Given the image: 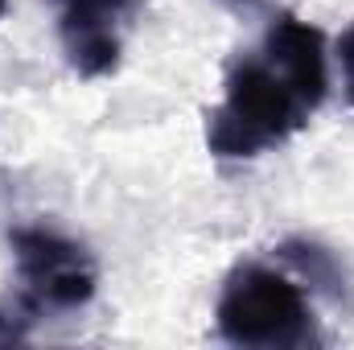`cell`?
<instances>
[{
	"label": "cell",
	"instance_id": "6da1fadb",
	"mask_svg": "<svg viewBox=\"0 0 354 350\" xmlns=\"http://www.w3.org/2000/svg\"><path fill=\"white\" fill-rule=\"evenodd\" d=\"M326 87V33L276 12L260 50L231 62L223 99L206 116V149L218 161H252L284 145L322 107Z\"/></svg>",
	"mask_w": 354,
	"mask_h": 350
},
{
	"label": "cell",
	"instance_id": "7a4b0ae2",
	"mask_svg": "<svg viewBox=\"0 0 354 350\" xmlns=\"http://www.w3.org/2000/svg\"><path fill=\"white\" fill-rule=\"evenodd\" d=\"M214 326L223 342L248 350H292L322 342V326L305 288L288 272L256 260L239 264L223 280Z\"/></svg>",
	"mask_w": 354,
	"mask_h": 350
},
{
	"label": "cell",
	"instance_id": "3957f363",
	"mask_svg": "<svg viewBox=\"0 0 354 350\" xmlns=\"http://www.w3.org/2000/svg\"><path fill=\"white\" fill-rule=\"evenodd\" d=\"M8 243H12L17 280H21L17 301L33 317L83 309L95 297L99 268L87 248L75 243L71 235H62L54 227H12Z\"/></svg>",
	"mask_w": 354,
	"mask_h": 350
},
{
	"label": "cell",
	"instance_id": "277c9868",
	"mask_svg": "<svg viewBox=\"0 0 354 350\" xmlns=\"http://www.w3.org/2000/svg\"><path fill=\"white\" fill-rule=\"evenodd\" d=\"M58 17V42L79 79H107L124 58V29L140 12V0H50Z\"/></svg>",
	"mask_w": 354,
	"mask_h": 350
},
{
	"label": "cell",
	"instance_id": "5b68a950",
	"mask_svg": "<svg viewBox=\"0 0 354 350\" xmlns=\"http://www.w3.org/2000/svg\"><path fill=\"white\" fill-rule=\"evenodd\" d=\"M280 260L288 264L301 280H309L313 288H322L326 297H334V301L351 297V280L342 272V260L330 248H322L313 239H284L280 243Z\"/></svg>",
	"mask_w": 354,
	"mask_h": 350
},
{
	"label": "cell",
	"instance_id": "8992f818",
	"mask_svg": "<svg viewBox=\"0 0 354 350\" xmlns=\"http://www.w3.org/2000/svg\"><path fill=\"white\" fill-rule=\"evenodd\" d=\"M37 317L21 305V301H12V305H0V347L4 342H21V338H29V326H33Z\"/></svg>",
	"mask_w": 354,
	"mask_h": 350
},
{
	"label": "cell",
	"instance_id": "52a82bcc",
	"mask_svg": "<svg viewBox=\"0 0 354 350\" xmlns=\"http://www.w3.org/2000/svg\"><path fill=\"white\" fill-rule=\"evenodd\" d=\"M338 62H342V79H346V99L354 107V25L338 37Z\"/></svg>",
	"mask_w": 354,
	"mask_h": 350
},
{
	"label": "cell",
	"instance_id": "ba28073f",
	"mask_svg": "<svg viewBox=\"0 0 354 350\" xmlns=\"http://www.w3.org/2000/svg\"><path fill=\"white\" fill-rule=\"evenodd\" d=\"M223 4H231V8H252L256 0H223Z\"/></svg>",
	"mask_w": 354,
	"mask_h": 350
},
{
	"label": "cell",
	"instance_id": "9c48e42d",
	"mask_svg": "<svg viewBox=\"0 0 354 350\" xmlns=\"http://www.w3.org/2000/svg\"><path fill=\"white\" fill-rule=\"evenodd\" d=\"M4 8H8V0H0V17H4Z\"/></svg>",
	"mask_w": 354,
	"mask_h": 350
}]
</instances>
